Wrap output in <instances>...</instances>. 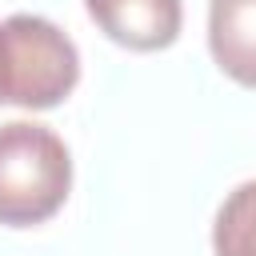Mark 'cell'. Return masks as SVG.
Masks as SVG:
<instances>
[{"instance_id":"cell-3","label":"cell","mask_w":256,"mask_h":256,"mask_svg":"<svg viewBox=\"0 0 256 256\" xmlns=\"http://www.w3.org/2000/svg\"><path fill=\"white\" fill-rule=\"evenodd\" d=\"M92 24L120 48L160 52L176 44L184 8L180 0H84Z\"/></svg>"},{"instance_id":"cell-6","label":"cell","mask_w":256,"mask_h":256,"mask_svg":"<svg viewBox=\"0 0 256 256\" xmlns=\"http://www.w3.org/2000/svg\"><path fill=\"white\" fill-rule=\"evenodd\" d=\"M0 40H4V32H0ZM0 104H4V80H0Z\"/></svg>"},{"instance_id":"cell-4","label":"cell","mask_w":256,"mask_h":256,"mask_svg":"<svg viewBox=\"0 0 256 256\" xmlns=\"http://www.w3.org/2000/svg\"><path fill=\"white\" fill-rule=\"evenodd\" d=\"M208 48L228 80L256 88V0H212Z\"/></svg>"},{"instance_id":"cell-5","label":"cell","mask_w":256,"mask_h":256,"mask_svg":"<svg viewBox=\"0 0 256 256\" xmlns=\"http://www.w3.org/2000/svg\"><path fill=\"white\" fill-rule=\"evenodd\" d=\"M216 256H256V180L236 184L212 224Z\"/></svg>"},{"instance_id":"cell-1","label":"cell","mask_w":256,"mask_h":256,"mask_svg":"<svg viewBox=\"0 0 256 256\" xmlns=\"http://www.w3.org/2000/svg\"><path fill=\"white\" fill-rule=\"evenodd\" d=\"M72 188L68 144L28 120L0 124V224L32 228L52 220Z\"/></svg>"},{"instance_id":"cell-2","label":"cell","mask_w":256,"mask_h":256,"mask_svg":"<svg viewBox=\"0 0 256 256\" xmlns=\"http://www.w3.org/2000/svg\"><path fill=\"white\" fill-rule=\"evenodd\" d=\"M0 80L4 104L20 108H56L80 80V52L76 44L44 16L16 12L0 24Z\"/></svg>"}]
</instances>
